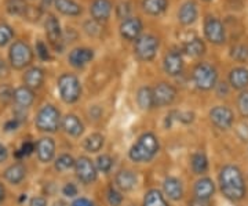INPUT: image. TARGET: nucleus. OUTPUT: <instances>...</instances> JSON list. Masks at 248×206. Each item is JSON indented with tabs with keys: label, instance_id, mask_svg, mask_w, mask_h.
<instances>
[{
	"label": "nucleus",
	"instance_id": "f257e3e1",
	"mask_svg": "<svg viewBox=\"0 0 248 206\" xmlns=\"http://www.w3.org/2000/svg\"><path fill=\"white\" fill-rule=\"evenodd\" d=\"M219 186L222 194L231 201H241L246 197V181L243 173L234 165H226L219 173Z\"/></svg>",
	"mask_w": 248,
	"mask_h": 206
},
{
	"label": "nucleus",
	"instance_id": "f03ea898",
	"mask_svg": "<svg viewBox=\"0 0 248 206\" xmlns=\"http://www.w3.org/2000/svg\"><path fill=\"white\" fill-rule=\"evenodd\" d=\"M159 140L153 133H143L134 144L128 153L130 159L134 162H149L159 153Z\"/></svg>",
	"mask_w": 248,
	"mask_h": 206
},
{
	"label": "nucleus",
	"instance_id": "7ed1b4c3",
	"mask_svg": "<svg viewBox=\"0 0 248 206\" xmlns=\"http://www.w3.org/2000/svg\"><path fill=\"white\" fill-rule=\"evenodd\" d=\"M61 114L57 108L51 105V104H47L45 107L42 108L35 119L36 127L40 130V132H46V133H55L60 126H61Z\"/></svg>",
	"mask_w": 248,
	"mask_h": 206
},
{
	"label": "nucleus",
	"instance_id": "20e7f679",
	"mask_svg": "<svg viewBox=\"0 0 248 206\" xmlns=\"http://www.w3.org/2000/svg\"><path fill=\"white\" fill-rule=\"evenodd\" d=\"M58 91L63 103L73 104L81 96V85L78 76L72 73H62L58 78Z\"/></svg>",
	"mask_w": 248,
	"mask_h": 206
},
{
	"label": "nucleus",
	"instance_id": "39448f33",
	"mask_svg": "<svg viewBox=\"0 0 248 206\" xmlns=\"http://www.w3.org/2000/svg\"><path fill=\"white\" fill-rule=\"evenodd\" d=\"M192 79L196 87L200 90H211L217 86L218 82V72L208 63H200L197 64L192 73Z\"/></svg>",
	"mask_w": 248,
	"mask_h": 206
},
{
	"label": "nucleus",
	"instance_id": "423d86ee",
	"mask_svg": "<svg viewBox=\"0 0 248 206\" xmlns=\"http://www.w3.org/2000/svg\"><path fill=\"white\" fill-rule=\"evenodd\" d=\"M9 58L14 69H24L33 61V50L25 42L17 40L10 47Z\"/></svg>",
	"mask_w": 248,
	"mask_h": 206
},
{
	"label": "nucleus",
	"instance_id": "0eeeda50",
	"mask_svg": "<svg viewBox=\"0 0 248 206\" xmlns=\"http://www.w3.org/2000/svg\"><path fill=\"white\" fill-rule=\"evenodd\" d=\"M159 39L156 36L148 34V35H141L135 40L134 52L141 61L149 63L156 57V54L159 52Z\"/></svg>",
	"mask_w": 248,
	"mask_h": 206
},
{
	"label": "nucleus",
	"instance_id": "6e6552de",
	"mask_svg": "<svg viewBox=\"0 0 248 206\" xmlns=\"http://www.w3.org/2000/svg\"><path fill=\"white\" fill-rule=\"evenodd\" d=\"M45 28L48 42L51 43L55 50H58L61 53L63 46H65V42H63V32H62L61 24H60L58 18L53 14H48L46 18Z\"/></svg>",
	"mask_w": 248,
	"mask_h": 206
},
{
	"label": "nucleus",
	"instance_id": "1a4fd4ad",
	"mask_svg": "<svg viewBox=\"0 0 248 206\" xmlns=\"http://www.w3.org/2000/svg\"><path fill=\"white\" fill-rule=\"evenodd\" d=\"M204 35L207 40L211 42L213 45H223L226 40V32L223 24L213 16H208L204 21Z\"/></svg>",
	"mask_w": 248,
	"mask_h": 206
},
{
	"label": "nucleus",
	"instance_id": "9d476101",
	"mask_svg": "<svg viewBox=\"0 0 248 206\" xmlns=\"http://www.w3.org/2000/svg\"><path fill=\"white\" fill-rule=\"evenodd\" d=\"M153 99L155 107L163 108L171 105L177 99V89L170 83L161 82L156 87H153Z\"/></svg>",
	"mask_w": 248,
	"mask_h": 206
},
{
	"label": "nucleus",
	"instance_id": "9b49d317",
	"mask_svg": "<svg viewBox=\"0 0 248 206\" xmlns=\"http://www.w3.org/2000/svg\"><path fill=\"white\" fill-rule=\"evenodd\" d=\"M75 171L78 179L84 184H90L97 180V166L87 156H80L75 163Z\"/></svg>",
	"mask_w": 248,
	"mask_h": 206
},
{
	"label": "nucleus",
	"instance_id": "f8f14e48",
	"mask_svg": "<svg viewBox=\"0 0 248 206\" xmlns=\"http://www.w3.org/2000/svg\"><path fill=\"white\" fill-rule=\"evenodd\" d=\"M210 119L219 130H228L234 122V115L231 108L226 105H217L210 111Z\"/></svg>",
	"mask_w": 248,
	"mask_h": 206
},
{
	"label": "nucleus",
	"instance_id": "ddd939ff",
	"mask_svg": "<svg viewBox=\"0 0 248 206\" xmlns=\"http://www.w3.org/2000/svg\"><path fill=\"white\" fill-rule=\"evenodd\" d=\"M143 24L141 18L130 17L122 21L120 24V35L125 40H137L142 34Z\"/></svg>",
	"mask_w": 248,
	"mask_h": 206
},
{
	"label": "nucleus",
	"instance_id": "4468645a",
	"mask_svg": "<svg viewBox=\"0 0 248 206\" xmlns=\"http://www.w3.org/2000/svg\"><path fill=\"white\" fill-rule=\"evenodd\" d=\"M163 68L167 75L170 76H178L184 71V58L182 54L177 50H171L166 54L164 61H163Z\"/></svg>",
	"mask_w": 248,
	"mask_h": 206
},
{
	"label": "nucleus",
	"instance_id": "2eb2a0df",
	"mask_svg": "<svg viewBox=\"0 0 248 206\" xmlns=\"http://www.w3.org/2000/svg\"><path fill=\"white\" fill-rule=\"evenodd\" d=\"M94 58V50H91L89 47H78L73 49L69 53V64L75 68H83L87 64H90Z\"/></svg>",
	"mask_w": 248,
	"mask_h": 206
},
{
	"label": "nucleus",
	"instance_id": "dca6fc26",
	"mask_svg": "<svg viewBox=\"0 0 248 206\" xmlns=\"http://www.w3.org/2000/svg\"><path fill=\"white\" fill-rule=\"evenodd\" d=\"M36 154H37V158L39 161L47 163V162H51L54 159V155H55V143L51 137H43L40 138L35 147Z\"/></svg>",
	"mask_w": 248,
	"mask_h": 206
},
{
	"label": "nucleus",
	"instance_id": "f3484780",
	"mask_svg": "<svg viewBox=\"0 0 248 206\" xmlns=\"http://www.w3.org/2000/svg\"><path fill=\"white\" fill-rule=\"evenodd\" d=\"M90 13L93 19H95L98 22H104L108 21V18L112 14V3L110 0H94L91 3Z\"/></svg>",
	"mask_w": 248,
	"mask_h": 206
},
{
	"label": "nucleus",
	"instance_id": "a211bd4d",
	"mask_svg": "<svg viewBox=\"0 0 248 206\" xmlns=\"http://www.w3.org/2000/svg\"><path fill=\"white\" fill-rule=\"evenodd\" d=\"M197 16H199V10H197V4L193 0L185 1L181 6L179 11H178V19L185 27H189V25L195 24L196 19H197Z\"/></svg>",
	"mask_w": 248,
	"mask_h": 206
},
{
	"label": "nucleus",
	"instance_id": "6ab92c4d",
	"mask_svg": "<svg viewBox=\"0 0 248 206\" xmlns=\"http://www.w3.org/2000/svg\"><path fill=\"white\" fill-rule=\"evenodd\" d=\"M45 82V71L39 67L29 68L24 75V83L31 90L40 89Z\"/></svg>",
	"mask_w": 248,
	"mask_h": 206
},
{
	"label": "nucleus",
	"instance_id": "aec40b11",
	"mask_svg": "<svg viewBox=\"0 0 248 206\" xmlns=\"http://www.w3.org/2000/svg\"><path fill=\"white\" fill-rule=\"evenodd\" d=\"M61 126L65 133H68L72 137H80L84 132V126L76 115H66L65 118H62Z\"/></svg>",
	"mask_w": 248,
	"mask_h": 206
},
{
	"label": "nucleus",
	"instance_id": "412c9836",
	"mask_svg": "<svg viewBox=\"0 0 248 206\" xmlns=\"http://www.w3.org/2000/svg\"><path fill=\"white\" fill-rule=\"evenodd\" d=\"M163 191L164 194L172 199V201H179L181 198L184 197V187L182 183L175 177H167L163 183Z\"/></svg>",
	"mask_w": 248,
	"mask_h": 206
},
{
	"label": "nucleus",
	"instance_id": "4be33fe9",
	"mask_svg": "<svg viewBox=\"0 0 248 206\" xmlns=\"http://www.w3.org/2000/svg\"><path fill=\"white\" fill-rule=\"evenodd\" d=\"M229 83L233 89L244 90L248 86V69L244 67L233 68L229 73Z\"/></svg>",
	"mask_w": 248,
	"mask_h": 206
},
{
	"label": "nucleus",
	"instance_id": "5701e85b",
	"mask_svg": "<svg viewBox=\"0 0 248 206\" xmlns=\"http://www.w3.org/2000/svg\"><path fill=\"white\" fill-rule=\"evenodd\" d=\"M13 99H14L18 107L29 108L35 101V93H33V90H31L27 86H21V87L14 90Z\"/></svg>",
	"mask_w": 248,
	"mask_h": 206
},
{
	"label": "nucleus",
	"instance_id": "b1692460",
	"mask_svg": "<svg viewBox=\"0 0 248 206\" xmlns=\"http://www.w3.org/2000/svg\"><path fill=\"white\" fill-rule=\"evenodd\" d=\"M54 6L61 14L68 16V17H78L83 11L81 6L75 0H55Z\"/></svg>",
	"mask_w": 248,
	"mask_h": 206
},
{
	"label": "nucleus",
	"instance_id": "393cba45",
	"mask_svg": "<svg viewBox=\"0 0 248 206\" xmlns=\"http://www.w3.org/2000/svg\"><path fill=\"white\" fill-rule=\"evenodd\" d=\"M116 186L122 191H131L137 186V174L133 171H120L116 174Z\"/></svg>",
	"mask_w": 248,
	"mask_h": 206
},
{
	"label": "nucleus",
	"instance_id": "a878e982",
	"mask_svg": "<svg viewBox=\"0 0 248 206\" xmlns=\"http://www.w3.org/2000/svg\"><path fill=\"white\" fill-rule=\"evenodd\" d=\"M215 192V184L211 179L203 177L197 180L195 184V195L200 199H210Z\"/></svg>",
	"mask_w": 248,
	"mask_h": 206
},
{
	"label": "nucleus",
	"instance_id": "bb28decb",
	"mask_svg": "<svg viewBox=\"0 0 248 206\" xmlns=\"http://www.w3.org/2000/svg\"><path fill=\"white\" fill-rule=\"evenodd\" d=\"M25 176H27V169L22 163H14L4 171V179L14 186L19 184L25 179Z\"/></svg>",
	"mask_w": 248,
	"mask_h": 206
},
{
	"label": "nucleus",
	"instance_id": "cd10ccee",
	"mask_svg": "<svg viewBox=\"0 0 248 206\" xmlns=\"http://www.w3.org/2000/svg\"><path fill=\"white\" fill-rule=\"evenodd\" d=\"M169 7V0H143L142 9L149 16H160Z\"/></svg>",
	"mask_w": 248,
	"mask_h": 206
},
{
	"label": "nucleus",
	"instance_id": "c85d7f7f",
	"mask_svg": "<svg viewBox=\"0 0 248 206\" xmlns=\"http://www.w3.org/2000/svg\"><path fill=\"white\" fill-rule=\"evenodd\" d=\"M137 101H138V105L142 109H146L149 111L152 108H155V99H153V89L149 86H143L141 89L138 90L137 93Z\"/></svg>",
	"mask_w": 248,
	"mask_h": 206
},
{
	"label": "nucleus",
	"instance_id": "c756f323",
	"mask_svg": "<svg viewBox=\"0 0 248 206\" xmlns=\"http://www.w3.org/2000/svg\"><path fill=\"white\" fill-rule=\"evenodd\" d=\"M205 45L202 39L199 37H195L189 42H186L185 46H184V52H185L189 57H193V58H197V57H202L204 53H205Z\"/></svg>",
	"mask_w": 248,
	"mask_h": 206
},
{
	"label": "nucleus",
	"instance_id": "7c9ffc66",
	"mask_svg": "<svg viewBox=\"0 0 248 206\" xmlns=\"http://www.w3.org/2000/svg\"><path fill=\"white\" fill-rule=\"evenodd\" d=\"M143 206H169V204L159 189H149L143 198Z\"/></svg>",
	"mask_w": 248,
	"mask_h": 206
},
{
	"label": "nucleus",
	"instance_id": "2f4dec72",
	"mask_svg": "<svg viewBox=\"0 0 248 206\" xmlns=\"http://www.w3.org/2000/svg\"><path fill=\"white\" fill-rule=\"evenodd\" d=\"M104 143H105L104 136L99 133H94L84 140V150L89 153H98L104 147Z\"/></svg>",
	"mask_w": 248,
	"mask_h": 206
},
{
	"label": "nucleus",
	"instance_id": "473e14b6",
	"mask_svg": "<svg viewBox=\"0 0 248 206\" xmlns=\"http://www.w3.org/2000/svg\"><path fill=\"white\" fill-rule=\"evenodd\" d=\"M27 0H7L6 1V9L7 13L11 16H25L28 10Z\"/></svg>",
	"mask_w": 248,
	"mask_h": 206
},
{
	"label": "nucleus",
	"instance_id": "72a5a7b5",
	"mask_svg": "<svg viewBox=\"0 0 248 206\" xmlns=\"http://www.w3.org/2000/svg\"><path fill=\"white\" fill-rule=\"evenodd\" d=\"M192 169L196 174H203L208 171V159L205 154L197 153L192 156Z\"/></svg>",
	"mask_w": 248,
	"mask_h": 206
},
{
	"label": "nucleus",
	"instance_id": "f704fd0d",
	"mask_svg": "<svg viewBox=\"0 0 248 206\" xmlns=\"http://www.w3.org/2000/svg\"><path fill=\"white\" fill-rule=\"evenodd\" d=\"M75 163L76 161L73 159V156L68 155V154H63L61 156H58V159L55 161V169L58 172H66L75 168Z\"/></svg>",
	"mask_w": 248,
	"mask_h": 206
},
{
	"label": "nucleus",
	"instance_id": "c9c22d12",
	"mask_svg": "<svg viewBox=\"0 0 248 206\" xmlns=\"http://www.w3.org/2000/svg\"><path fill=\"white\" fill-rule=\"evenodd\" d=\"M231 55L232 58H234L236 61L246 63V61H248V46L237 45L234 46V47H232Z\"/></svg>",
	"mask_w": 248,
	"mask_h": 206
},
{
	"label": "nucleus",
	"instance_id": "e433bc0d",
	"mask_svg": "<svg viewBox=\"0 0 248 206\" xmlns=\"http://www.w3.org/2000/svg\"><path fill=\"white\" fill-rule=\"evenodd\" d=\"M112 165H113V159L107 155V154H102L97 158L95 162V166H97V171L102 172V173H108V172L112 169Z\"/></svg>",
	"mask_w": 248,
	"mask_h": 206
},
{
	"label": "nucleus",
	"instance_id": "4c0bfd02",
	"mask_svg": "<svg viewBox=\"0 0 248 206\" xmlns=\"http://www.w3.org/2000/svg\"><path fill=\"white\" fill-rule=\"evenodd\" d=\"M13 37H14L13 28L7 24H0V47L9 45Z\"/></svg>",
	"mask_w": 248,
	"mask_h": 206
},
{
	"label": "nucleus",
	"instance_id": "58836bf2",
	"mask_svg": "<svg viewBox=\"0 0 248 206\" xmlns=\"http://www.w3.org/2000/svg\"><path fill=\"white\" fill-rule=\"evenodd\" d=\"M237 108L240 115L243 118H248V90H243L237 97Z\"/></svg>",
	"mask_w": 248,
	"mask_h": 206
},
{
	"label": "nucleus",
	"instance_id": "ea45409f",
	"mask_svg": "<svg viewBox=\"0 0 248 206\" xmlns=\"http://www.w3.org/2000/svg\"><path fill=\"white\" fill-rule=\"evenodd\" d=\"M116 16H117V18H120L122 21L131 17V4L128 1H122L116 7Z\"/></svg>",
	"mask_w": 248,
	"mask_h": 206
},
{
	"label": "nucleus",
	"instance_id": "a19ab883",
	"mask_svg": "<svg viewBox=\"0 0 248 206\" xmlns=\"http://www.w3.org/2000/svg\"><path fill=\"white\" fill-rule=\"evenodd\" d=\"M108 202L110 204V206H120L123 202V197L119 191H116L115 189H110L108 191Z\"/></svg>",
	"mask_w": 248,
	"mask_h": 206
},
{
	"label": "nucleus",
	"instance_id": "79ce46f5",
	"mask_svg": "<svg viewBox=\"0 0 248 206\" xmlns=\"http://www.w3.org/2000/svg\"><path fill=\"white\" fill-rule=\"evenodd\" d=\"M101 22H98L95 19H93V21H89V22H86V32L90 34V35H98V34H101V25H99Z\"/></svg>",
	"mask_w": 248,
	"mask_h": 206
},
{
	"label": "nucleus",
	"instance_id": "37998d69",
	"mask_svg": "<svg viewBox=\"0 0 248 206\" xmlns=\"http://www.w3.org/2000/svg\"><path fill=\"white\" fill-rule=\"evenodd\" d=\"M36 53L37 55L42 58V60H50V53H48V49H47V46L43 43V42H37V45H36Z\"/></svg>",
	"mask_w": 248,
	"mask_h": 206
},
{
	"label": "nucleus",
	"instance_id": "c03bdc74",
	"mask_svg": "<svg viewBox=\"0 0 248 206\" xmlns=\"http://www.w3.org/2000/svg\"><path fill=\"white\" fill-rule=\"evenodd\" d=\"M62 192H63V195H65V197H69V198L76 197V195H78V187H76L75 184L69 183V184H66V186L62 189Z\"/></svg>",
	"mask_w": 248,
	"mask_h": 206
},
{
	"label": "nucleus",
	"instance_id": "a18cd8bd",
	"mask_svg": "<svg viewBox=\"0 0 248 206\" xmlns=\"http://www.w3.org/2000/svg\"><path fill=\"white\" fill-rule=\"evenodd\" d=\"M35 151V145L32 143H25L22 145V148L19 150V153H18V156H28V155H31V154Z\"/></svg>",
	"mask_w": 248,
	"mask_h": 206
},
{
	"label": "nucleus",
	"instance_id": "49530a36",
	"mask_svg": "<svg viewBox=\"0 0 248 206\" xmlns=\"http://www.w3.org/2000/svg\"><path fill=\"white\" fill-rule=\"evenodd\" d=\"M189 206H211V204H210V199H200L195 197L189 202Z\"/></svg>",
	"mask_w": 248,
	"mask_h": 206
},
{
	"label": "nucleus",
	"instance_id": "de8ad7c7",
	"mask_svg": "<svg viewBox=\"0 0 248 206\" xmlns=\"http://www.w3.org/2000/svg\"><path fill=\"white\" fill-rule=\"evenodd\" d=\"M72 206H94L93 205V202L87 199V198H78V199H75L73 201V204Z\"/></svg>",
	"mask_w": 248,
	"mask_h": 206
},
{
	"label": "nucleus",
	"instance_id": "09e8293b",
	"mask_svg": "<svg viewBox=\"0 0 248 206\" xmlns=\"http://www.w3.org/2000/svg\"><path fill=\"white\" fill-rule=\"evenodd\" d=\"M29 206H47V201L43 197H35L31 199Z\"/></svg>",
	"mask_w": 248,
	"mask_h": 206
},
{
	"label": "nucleus",
	"instance_id": "8fccbe9b",
	"mask_svg": "<svg viewBox=\"0 0 248 206\" xmlns=\"http://www.w3.org/2000/svg\"><path fill=\"white\" fill-rule=\"evenodd\" d=\"M7 158H9V151H7V148H6L3 144H0V163H3Z\"/></svg>",
	"mask_w": 248,
	"mask_h": 206
},
{
	"label": "nucleus",
	"instance_id": "3c124183",
	"mask_svg": "<svg viewBox=\"0 0 248 206\" xmlns=\"http://www.w3.org/2000/svg\"><path fill=\"white\" fill-rule=\"evenodd\" d=\"M17 127H18L17 119L11 120V122H9V123H6V130H16Z\"/></svg>",
	"mask_w": 248,
	"mask_h": 206
},
{
	"label": "nucleus",
	"instance_id": "603ef678",
	"mask_svg": "<svg viewBox=\"0 0 248 206\" xmlns=\"http://www.w3.org/2000/svg\"><path fill=\"white\" fill-rule=\"evenodd\" d=\"M4 195H6V189L3 187V184L0 183V204L4 201Z\"/></svg>",
	"mask_w": 248,
	"mask_h": 206
},
{
	"label": "nucleus",
	"instance_id": "864d4df0",
	"mask_svg": "<svg viewBox=\"0 0 248 206\" xmlns=\"http://www.w3.org/2000/svg\"><path fill=\"white\" fill-rule=\"evenodd\" d=\"M54 1H55V0H42V6H43V9H46V7H50L51 4H54Z\"/></svg>",
	"mask_w": 248,
	"mask_h": 206
},
{
	"label": "nucleus",
	"instance_id": "5fc2aeb1",
	"mask_svg": "<svg viewBox=\"0 0 248 206\" xmlns=\"http://www.w3.org/2000/svg\"><path fill=\"white\" fill-rule=\"evenodd\" d=\"M203 1H211V0H203Z\"/></svg>",
	"mask_w": 248,
	"mask_h": 206
},
{
	"label": "nucleus",
	"instance_id": "6e6d98bb",
	"mask_svg": "<svg viewBox=\"0 0 248 206\" xmlns=\"http://www.w3.org/2000/svg\"><path fill=\"white\" fill-rule=\"evenodd\" d=\"M130 206H134V205H130Z\"/></svg>",
	"mask_w": 248,
	"mask_h": 206
}]
</instances>
